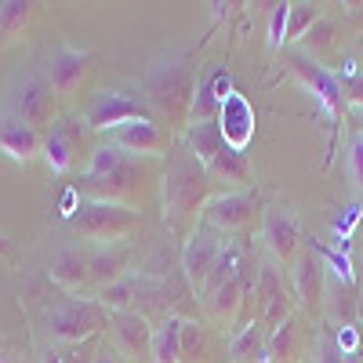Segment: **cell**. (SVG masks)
I'll return each instance as SVG.
<instances>
[{
  "mask_svg": "<svg viewBox=\"0 0 363 363\" xmlns=\"http://www.w3.org/2000/svg\"><path fill=\"white\" fill-rule=\"evenodd\" d=\"M330 33H335V22L330 18H320L306 37H301V44H306V51L313 55V51H320V48H327L330 44Z\"/></svg>",
  "mask_w": 363,
  "mask_h": 363,
  "instance_id": "cell-31",
  "label": "cell"
},
{
  "mask_svg": "<svg viewBox=\"0 0 363 363\" xmlns=\"http://www.w3.org/2000/svg\"><path fill=\"white\" fill-rule=\"evenodd\" d=\"M359 218H363V203H359V200L345 207V215H338V222H335V236L342 240V244L349 240V233H352V225H356Z\"/></svg>",
  "mask_w": 363,
  "mask_h": 363,
  "instance_id": "cell-32",
  "label": "cell"
},
{
  "mask_svg": "<svg viewBox=\"0 0 363 363\" xmlns=\"http://www.w3.org/2000/svg\"><path fill=\"white\" fill-rule=\"evenodd\" d=\"M233 77L222 62H211L200 77H196V91H193V109H189V124H203V120H218L225 99L233 95Z\"/></svg>",
  "mask_w": 363,
  "mask_h": 363,
  "instance_id": "cell-12",
  "label": "cell"
},
{
  "mask_svg": "<svg viewBox=\"0 0 363 363\" xmlns=\"http://www.w3.org/2000/svg\"><path fill=\"white\" fill-rule=\"evenodd\" d=\"M287 15H291V4H277L269 15V48L280 51V44L287 40Z\"/></svg>",
  "mask_w": 363,
  "mask_h": 363,
  "instance_id": "cell-29",
  "label": "cell"
},
{
  "mask_svg": "<svg viewBox=\"0 0 363 363\" xmlns=\"http://www.w3.org/2000/svg\"><path fill=\"white\" fill-rule=\"evenodd\" d=\"M66 225L87 240H102V244H116V240L131 236L142 225V215L128 203L113 200H80L73 207V215H66Z\"/></svg>",
  "mask_w": 363,
  "mask_h": 363,
  "instance_id": "cell-4",
  "label": "cell"
},
{
  "mask_svg": "<svg viewBox=\"0 0 363 363\" xmlns=\"http://www.w3.org/2000/svg\"><path fill=\"white\" fill-rule=\"evenodd\" d=\"M0 153H8L18 164H29L37 153H44V138L37 135V128L22 124L18 116L0 113Z\"/></svg>",
  "mask_w": 363,
  "mask_h": 363,
  "instance_id": "cell-17",
  "label": "cell"
},
{
  "mask_svg": "<svg viewBox=\"0 0 363 363\" xmlns=\"http://www.w3.org/2000/svg\"><path fill=\"white\" fill-rule=\"evenodd\" d=\"M109 320V313L99 306V301H87V298H66L58 301L55 309H48V335L58 342V345H80L87 342L95 330H102Z\"/></svg>",
  "mask_w": 363,
  "mask_h": 363,
  "instance_id": "cell-7",
  "label": "cell"
},
{
  "mask_svg": "<svg viewBox=\"0 0 363 363\" xmlns=\"http://www.w3.org/2000/svg\"><path fill=\"white\" fill-rule=\"evenodd\" d=\"M316 22H320V11H316L313 4H291V15H287V40H301Z\"/></svg>",
  "mask_w": 363,
  "mask_h": 363,
  "instance_id": "cell-27",
  "label": "cell"
},
{
  "mask_svg": "<svg viewBox=\"0 0 363 363\" xmlns=\"http://www.w3.org/2000/svg\"><path fill=\"white\" fill-rule=\"evenodd\" d=\"M345 102L352 109H363V73H356L349 84H345Z\"/></svg>",
  "mask_w": 363,
  "mask_h": 363,
  "instance_id": "cell-35",
  "label": "cell"
},
{
  "mask_svg": "<svg viewBox=\"0 0 363 363\" xmlns=\"http://www.w3.org/2000/svg\"><path fill=\"white\" fill-rule=\"evenodd\" d=\"M87 73H91V51L62 44V48H55V55L48 58V80H51L58 99H69L73 91L84 84Z\"/></svg>",
  "mask_w": 363,
  "mask_h": 363,
  "instance_id": "cell-14",
  "label": "cell"
},
{
  "mask_svg": "<svg viewBox=\"0 0 363 363\" xmlns=\"http://www.w3.org/2000/svg\"><path fill=\"white\" fill-rule=\"evenodd\" d=\"M359 51H363V37H359Z\"/></svg>",
  "mask_w": 363,
  "mask_h": 363,
  "instance_id": "cell-40",
  "label": "cell"
},
{
  "mask_svg": "<svg viewBox=\"0 0 363 363\" xmlns=\"http://www.w3.org/2000/svg\"><path fill=\"white\" fill-rule=\"evenodd\" d=\"M265 342H269V330L262 320H251L247 327H240L229 345L233 363H265Z\"/></svg>",
  "mask_w": 363,
  "mask_h": 363,
  "instance_id": "cell-23",
  "label": "cell"
},
{
  "mask_svg": "<svg viewBox=\"0 0 363 363\" xmlns=\"http://www.w3.org/2000/svg\"><path fill=\"white\" fill-rule=\"evenodd\" d=\"M157 284L145 277V272H128V277H120L116 284L102 287L99 291V306L106 313H131V306L142 298V294H153Z\"/></svg>",
  "mask_w": 363,
  "mask_h": 363,
  "instance_id": "cell-19",
  "label": "cell"
},
{
  "mask_svg": "<svg viewBox=\"0 0 363 363\" xmlns=\"http://www.w3.org/2000/svg\"><path fill=\"white\" fill-rule=\"evenodd\" d=\"M262 236H265L269 251L277 258H284V262H291L298 255V247H301V225H298V218L291 215L287 207H269L265 211Z\"/></svg>",
  "mask_w": 363,
  "mask_h": 363,
  "instance_id": "cell-16",
  "label": "cell"
},
{
  "mask_svg": "<svg viewBox=\"0 0 363 363\" xmlns=\"http://www.w3.org/2000/svg\"><path fill=\"white\" fill-rule=\"evenodd\" d=\"M335 342H338V349H342L345 359L356 356V352H359V330H356V323H342V330L335 335Z\"/></svg>",
  "mask_w": 363,
  "mask_h": 363,
  "instance_id": "cell-34",
  "label": "cell"
},
{
  "mask_svg": "<svg viewBox=\"0 0 363 363\" xmlns=\"http://www.w3.org/2000/svg\"><path fill=\"white\" fill-rule=\"evenodd\" d=\"M255 211H258L255 189H233V193H222V196H211V203L203 207V222L211 229H218L222 236H229L236 229H247L255 222Z\"/></svg>",
  "mask_w": 363,
  "mask_h": 363,
  "instance_id": "cell-11",
  "label": "cell"
},
{
  "mask_svg": "<svg viewBox=\"0 0 363 363\" xmlns=\"http://www.w3.org/2000/svg\"><path fill=\"white\" fill-rule=\"evenodd\" d=\"M323 272H327V265L316 255V247L306 251V255H298L291 277H294V294H298V301L306 309H316L320 306V298H323Z\"/></svg>",
  "mask_w": 363,
  "mask_h": 363,
  "instance_id": "cell-20",
  "label": "cell"
},
{
  "mask_svg": "<svg viewBox=\"0 0 363 363\" xmlns=\"http://www.w3.org/2000/svg\"><path fill=\"white\" fill-rule=\"evenodd\" d=\"M48 277L62 287L66 294L77 298V291H84L87 280H91V269H87V258L77 247H58L51 255V262H48Z\"/></svg>",
  "mask_w": 363,
  "mask_h": 363,
  "instance_id": "cell-21",
  "label": "cell"
},
{
  "mask_svg": "<svg viewBox=\"0 0 363 363\" xmlns=\"http://www.w3.org/2000/svg\"><path fill=\"white\" fill-rule=\"evenodd\" d=\"M149 116V106L138 99V95H128V91H99L95 99L87 102L84 109V120L91 131H116L120 124H131V120H142Z\"/></svg>",
  "mask_w": 363,
  "mask_h": 363,
  "instance_id": "cell-9",
  "label": "cell"
},
{
  "mask_svg": "<svg viewBox=\"0 0 363 363\" xmlns=\"http://www.w3.org/2000/svg\"><path fill=\"white\" fill-rule=\"evenodd\" d=\"M131 255L124 247H109V251H99V255H91L87 258V269H91V280H99V284H116L120 277H124V269H128Z\"/></svg>",
  "mask_w": 363,
  "mask_h": 363,
  "instance_id": "cell-26",
  "label": "cell"
},
{
  "mask_svg": "<svg viewBox=\"0 0 363 363\" xmlns=\"http://www.w3.org/2000/svg\"><path fill=\"white\" fill-rule=\"evenodd\" d=\"M222 244H225V236L218 229H211L207 222H200L189 236H186V247H182V269H186V280L203 291L207 277H211V269H215L218 255H222Z\"/></svg>",
  "mask_w": 363,
  "mask_h": 363,
  "instance_id": "cell-10",
  "label": "cell"
},
{
  "mask_svg": "<svg viewBox=\"0 0 363 363\" xmlns=\"http://www.w3.org/2000/svg\"><path fill=\"white\" fill-rule=\"evenodd\" d=\"M203 352V327L186 320L182 323V359H196Z\"/></svg>",
  "mask_w": 363,
  "mask_h": 363,
  "instance_id": "cell-30",
  "label": "cell"
},
{
  "mask_svg": "<svg viewBox=\"0 0 363 363\" xmlns=\"http://www.w3.org/2000/svg\"><path fill=\"white\" fill-rule=\"evenodd\" d=\"M106 142H113L116 149H124L131 157H160L167 149V131L153 116H142V120H131V124H120L116 131H109Z\"/></svg>",
  "mask_w": 363,
  "mask_h": 363,
  "instance_id": "cell-13",
  "label": "cell"
},
{
  "mask_svg": "<svg viewBox=\"0 0 363 363\" xmlns=\"http://www.w3.org/2000/svg\"><path fill=\"white\" fill-rule=\"evenodd\" d=\"M0 363H15V356H11L8 349H0Z\"/></svg>",
  "mask_w": 363,
  "mask_h": 363,
  "instance_id": "cell-38",
  "label": "cell"
},
{
  "mask_svg": "<svg viewBox=\"0 0 363 363\" xmlns=\"http://www.w3.org/2000/svg\"><path fill=\"white\" fill-rule=\"evenodd\" d=\"M91 135L95 131L87 128V120L80 113H58L51 120L48 135H44V153H40L48 171L66 174V171H73L80 164V157L91 160V153L99 149V145H91Z\"/></svg>",
  "mask_w": 363,
  "mask_h": 363,
  "instance_id": "cell-6",
  "label": "cell"
},
{
  "mask_svg": "<svg viewBox=\"0 0 363 363\" xmlns=\"http://www.w3.org/2000/svg\"><path fill=\"white\" fill-rule=\"evenodd\" d=\"M55 87L48 80V73L40 69H26L18 73L8 91H4V99H0V113H8V116H18L22 124L29 128H51V120H55Z\"/></svg>",
  "mask_w": 363,
  "mask_h": 363,
  "instance_id": "cell-5",
  "label": "cell"
},
{
  "mask_svg": "<svg viewBox=\"0 0 363 363\" xmlns=\"http://www.w3.org/2000/svg\"><path fill=\"white\" fill-rule=\"evenodd\" d=\"M356 320H359V323H363V294H359V298H356Z\"/></svg>",
  "mask_w": 363,
  "mask_h": 363,
  "instance_id": "cell-37",
  "label": "cell"
},
{
  "mask_svg": "<svg viewBox=\"0 0 363 363\" xmlns=\"http://www.w3.org/2000/svg\"><path fill=\"white\" fill-rule=\"evenodd\" d=\"M91 363H124V359H120L116 352H109V349H106V352H99V356L91 359Z\"/></svg>",
  "mask_w": 363,
  "mask_h": 363,
  "instance_id": "cell-36",
  "label": "cell"
},
{
  "mask_svg": "<svg viewBox=\"0 0 363 363\" xmlns=\"http://www.w3.org/2000/svg\"><path fill=\"white\" fill-rule=\"evenodd\" d=\"M193 91H196V69L189 66L186 55H171L149 69L142 84V102L149 106V113L182 120L193 109Z\"/></svg>",
  "mask_w": 363,
  "mask_h": 363,
  "instance_id": "cell-2",
  "label": "cell"
},
{
  "mask_svg": "<svg viewBox=\"0 0 363 363\" xmlns=\"http://www.w3.org/2000/svg\"><path fill=\"white\" fill-rule=\"evenodd\" d=\"M298 316L291 313L280 327L269 330L265 342V363H298Z\"/></svg>",
  "mask_w": 363,
  "mask_h": 363,
  "instance_id": "cell-24",
  "label": "cell"
},
{
  "mask_svg": "<svg viewBox=\"0 0 363 363\" xmlns=\"http://www.w3.org/2000/svg\"><path fill=\"white\" fill-rule=\"evenodd\" d=\"M29 18V4H22V0H4L0 4V33H15V29H22Z\"/></svg>",
  "mask_w": 363,
  "mask_h": 363,
  "instance_id": "cell-28",
  "label": "cell"
},
{
  "mask_svg": "<svg viewBox=\"0 0 363 363\" xmlns=\"http://www.w3.org/2000/svg\"><path fill=\"white\" fill-rule=\"evenodd\" d=\"M247 272H251V262H247L244 247H240L233 236H225V244H222V255H218L215 269H211V277H207V284H203L200 298H211L215 291H222L225 284H236V280H244Z\"/></svg>",
  "mask_w": 363,
  "mask_h": 363,
  "instance_id": "cell-18",
  "label": "cell"
},
{
  "mask_svg": "<svg viewBox=\"0 0 363 363\" xmlns=\"http://www.w3.org/2000/svg\"><path fill=\"white\" fill-rule=\"evenodd\" d=\"M4 251H8V244H4V240H0V255H4Z\"/></svg>",
  "mask_w": 363,
  "mask_h": 363,
  "instance_id": "cell-39",
  "label": "cell"
},
{
  "mask_svg": "<svg viewBox=\"0 0 363 363\" xmlns=\"http://www.w3.org/2000/svg\"><path fill=\"white\" fill-rule=\"evenodd\" d=\"M182 145L203 164V171L215 182H251V167L247 157L236 153V149L225 142L218 120H203V124H189Z\"/></svg>",
  "mask_w": 363,
  "mask_h": 363,
  "instance_id": "cell-3",
  "label": "cell"
},
{
  "mask_svg": "<svg viewBox=\"0 0 363 363\" xmlns=\"http://www.w3.org/2000/svg\"><path fill=\"white\" fill-rule=\"evenodd\" d=\"M211 178L203 171V164L189 153L186 145H178L167 157V171H164V225L171 233H186L189 225L196 229V215L211 203Z\"/></svg>",
  "mask_w": 363,
  "mask_h": 363,
  "instance_id": "cell-1",
  "label": "cell"
},
{
  "mask_svg": "<svg viewBox=\"0 0 363 363\" xmlns=\"http://www.w3.org/2000/svg\"><path fill=\"white\" fill-rule=\"evenodd\" d=\"M287 66H291V73H294L301 84H306V91H313V95H316L320 109H323L330 120L342 113V106H345V87H342V80L330 73V69H323L309 51H287Z\"/></svg>",
  "mask_w": 363,
  "mask_h": 363,
  "instance_id": "cell-8",
  "label": "cell"
},
{
  "mask_svg": "<svg viewBox=\"0 0 363 363\" xmlns=\"http://www.w3.org/2000/svg\"><path fill=\"white\" fill-rule=\"evenodd\" d=\"M218 128H222L225 142L236 149V153L247 157V145L255 142V106L240 95V91H233V95L225 99V106L218 113Z\"/></svg>",
  "mask_w": 363,
  "mask_h": 363,
  "instance_id": "cell-15",
  "label": "cell"
},
{
  "mask_svg": "<svg viewBox=\"0 0 363 363\" xmlns=\"http://www.w3.org/2000/svg\"><path fill=\"white\" fill-rule=\"evenodd\" d=\"M80 349H84V342L80 345H48L40 352V363H77V352Z\"/></svg>",
  "mask_w": 363,
  "mask_h": 363,
  "instance_id": "cell-33",
  "label": "cell"
},
{
  "mask_svg": "<svg viewBox=\"0 0 363 363\" xmlns=\"http://www.w3.org/2000/svg\"><path fill=\"white\" fill-rule=\"evenodd\" d=\"M182 323L178 316H164L153 327V363H182Z\"/></svg>",
  "mask_w": 363,
  "mask_h": 363,
  "instance_id": "cell-25",
  "label": "cell"
},
{
  "mask_svg": "<svg viewBox=\"0 0 363 363\" xmlns=\"http://www.w3.org/2000/svg\"><path fill=\"white\" fill-rule=\"evenodd\" d=\"M113 327H116V342L128 356H149L153 352V327L149 320L131 309V313H113Z\"/></svg>",
  "mask_w": 363,
  "mask_h": 363,
  "instance_id": "cell-22",
  "label": "cell"
}]
</instances>
